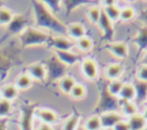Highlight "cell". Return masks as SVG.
I'll return each instance as SVG.
<instances>
[{"label": "cell", "mask_w": 147, "mask_h": 130, "mask_svg": "<svg viewBox=\"0 0 147 130\" xmlns=\"http://www.w3.org/2000/svg\"><path fill=\"white\" fill-rule=\"evenodd\" d=\"M33 117L37 123L49 125V127H56L61 123V116L60 114L49 107H42V106H36L33 108Z\"/></svg>", "instance_id": "6da1fadb"}, {"label": "cell", "mask_w": 147, "mask_h": 130, "mask_svg": "<svg viewBox=\"0 0 147 130\" xmlns=\"http://www.w3.org/2000/svg\"><path fill=\"white\" fill-rule=\"evenodd\" d=\"M51 33L39 29V28H26L21 33V40L23 44L30 46H37L41 44H47Z\"/></svg>", "instance_id": "7a4b0ae2"}, {"label": "cell", "mask_w": 147, "mask_h": 130, "mask_svg": "<svg viewBox=\"0 0 147 130\" xmlns=\"http://www.w3.org/2000/svg\"><path fill=\"white\" fill-rule=\"evenodd\" d=\"M79 71L87 82H95L100 76V67L98 61L92 56H83L79 64Z\"/></svg>", "instance_id": "3957f363"}, {"label": "cell", "mask_w": 147, "mask_h": 130, "mask_svg": "<svg viewBox=\"0 0 147 130\" xmlns=\"http://www.w3.org/2000/svg\"><path fill=\"white\" fill-rule=\"evenodd\" d=\"M106 49L114 59H116V61L119 62L130 56V46L123 40H109L106 44Z\"/></svg>", "instance_id": "277c9868"}, {"label": "cell", "mask_w": 147, "mask_h": 130, "mask_svg": "<svg viewBox=\"0 0 147 130\" xmlns=\"http://www.w3.org/2000/svg\"><path fill=\"white\" fill-rule=\"evenodd\" d=\"M25 72L32 78L33 82H39V83L46 82L49 75L48 67L44 62H32L28 64L25 68Z\"/></svg>", "instance_id": "5b68a950"}, {"label": "cell", "mask_w": 147, "mask_h": 130, "mask_svg": "<svg viewBox=\"0 0 147 130\" xmlns=\"http://www.w3.org/2000/svg\"><path fill=\"white\" fill-rule=\"evenodd\" d=\"M54 51L56 52H65V51H72L75 49V44L71 39H69L65 35H51L48 43Z\"/></svg>", "instance_id": "8992f818"}, {"label": "cell", "mask_w": 147, "mask_h": 130, "mask_svg": "<svg viewBox=\"0 0 147 130\" xmlns=\"http://www.w3.org/2000/svg\"><path fill=\"white\" fill-rule=\"evenodd\" d=\"M103 77L107 81H114V79H123V75L125 72V66L123 62L119 61H111L107 63L103 69Z\"/></svg>", "instance_id": "52a82bcc"}, {"label": "cell", "mask_w": 147, "mask_h": 130, "mask_svg": "<svg viewBox=\"0 0 147 130\" xmlns=\"http://www.w3.org/2000/svg\"><path fill=\"white\" fill-rule=\"evenodd\" d=\"M64 35L72 41H76L85 36H87V28L83 22L74 21V22L65 24Z\"/></svg>", "instance_id": "ba28073f"}, {"label": "cell", "mask_w": 147, "mask_h": 130, "mask_svg": "<svg viewBox=\"0 0 147 130\" xmlns=\"http://www.w3.org/2000/svg\"><path fill=\"white\" fill-rule=\"evenodd\" d=\"M55 58L65 67H75L77 64H79L80 60H82V55L79 53H77L75 49L72 51H65V52H53Z\"/></svg>", "instance_id": "9c48e42d"}, {"label": "cell", "mask_w": 147, "mask_h": 130, "mask_svg": "<svg viewBox=\"0 0 147 130\" xmlns=\"http://www.w3.org/2000/svg\"><path fill=\"white\" fill-rule=\"evenodd\" d=\"M100 120H101V124H102V129H113L115 127V124L117 122H119L123 116L121 115V113L116 109H107L103 110L99 114Z\"/></svg>", "instance_id": "30bf717a"}, {"label": "cell", "mask_w": 147, "mask_h": 130, "mask_svg": "<svg viewBox=\"0 0 147 130\" xmlns=\"http://www.w3.org/2000/svg\"><path fill=\"white\" fill-rule=\"evenodd\" d=\"M33 108H24L18 117V130H34L36 120L33 117Z\"/></svg>", "instance_id": "8fae6325"}, {"label": "cell", "mask_w": 147, "mask_h": 130, "mask_svg": "<svg viewBox=\"0 0 147 130\" xmlns=\"http://www.w3.org/2000/svg\"><path fill=\"white\" fill-rule=\"evenodd\" d=\"M20 91L15 86V84L13 82H8V83H3L0 85V98L10 102H14L18 99L20 97Z\"/></svg>", "instance_id": "7c38bea8"}, {"label": "cell", "mask_w": 147, "mask_h": 130, "mask_svg": "<svg viewBox=\"0 0 147 130\" xmlns=\"http://www.w3.org/2000/svg\"><path fill=\"white\" fill-rule=\"evenodd\" d=\"M74 44H75V51L79 53L82 56H86L94 48V40L88 35L74 41Z\"/></svg>", "instance_id": "4fadbf2b"}, {"label": "cell", "mask_w": 147, "mask_h": 130, "mask_svg": "<svg viewBox=\"0 0 147 130\" xmlns=\"http://www.w3.org/2000/svg\"><path fill=\"white\" fill-rule=\"evenodd\" d=\"M118 101H137V90L133 82H125L117 97Z\"/></svg>", "instance_id": "5bb4252c"}, {"label": "cell", "mask_w": 147, "mask_h": 130, "mask_svg": "<svg viewBox=\"0 0 147 130\" xmlns=\"http://www.w3.org/2000/svg\"><path fill=\"white\" fill-rule=\"evenodd\" d=\"M123 118H129L138 113H140V107L137 101H118V109H117Z\"/></svg>", "instance_id": "9a60e30c"}, {"label": "cell", "mask_w": 147, "mask_h": 130, "mask_svg": "<svg viewBox=\"0 0 147 130\" xmlns=\"http://www.w3.org/2000/svg\"><path fill=\"white\" fill-rule=\"evenodd\" d=\"M82 123V116L79 113H71L67 117L61 120L60 130H78Z\"/></svg>", "instance_id": "2e32d148"}, {"label": "cell", "mask_w": 147, "mask_h": 130, "mask_svg": "<svg viewBox=\"0 0 147 130\" xmlns=\"http://www.w3.org/2000/svg\"><path fill=\"white\" fill-rule=\"evenodd\" d=\"M13 83L15 84V86L18 89L20 92H26V91L31 90L32 86H33V84H34V82L32 81V78H31L25 71L18 72V74L15 76Z\"/></svg>", "instance_id": "e0dca14e"}, {"label": "cell", "mask_w": 147, "mask_h": 130, "mask_svg": "<svg viewBox=\"0 0 147 130\" xmlns=\"http://www.w3.org/2000/svg\"><path fill=\"white\" fill-rule=\"evenodd\" d=\"M77 82H78V81L75 78V76L67 74V75L61 76V77L57 79V83H56V84H57L59 91H60L62 94L69 95V93L71 92L72 87L76 85Z\"/></svg>", "instance_id": "ac0fdd59"}, {"label": "cell", "mask_w": 147, "mask_h": 130, "mask_svg": "<svg viewBox=\"0 0 147 130\" xmlns=\"http://www.w3.org/2000/svg\"><path fill=\"white\" fill-rule=\"evenodd\" d=\"M101 15H102V8H101V6L99 3L90 5L85 9V17H86L87 22L91 25L96 26L100 17H101Z\"/></svg>", "instance_id": "d6986e66"}, {"label": "cell", "mask_w": 147, "mask_h": 130, "mask_svg": "<svg viewBox=\"0 0 147 130\" xmlns=\"http://www.w3.org/2000/svg\"><path fill=\"white\" fill-rule=\"evenodd\" d=\"M138 17V12L133 5H124L119 12V23H131Z\"/></svg>", "instance_id": "ffe728a7"}, {"label": "cell", "mask_w": 147, "mask_h": 130, "mask_svg": "<svg viewBox=\"0 0 147 130\" xmlns=\"http://www.w3.org/2000/svg\"><path fill=\"white\" fill-rule=\"evenodd\" d=\"M80 127L83 130H102V124L99 114H91L90 116L82 118Z\"/></svg>", "instance_id": "44dd1931"}, {"label": "cell", "mask_w": 147, "mask_h": 130, "mask_svg": "<svg viewBox=\"0 0 147 130\" xmlns=\"http://www.w3.org/2000/svg\"><path fill=\"white\" fill-rule=\"evenodd\" d=\"M15 12L8 6H0V28L9 26L15 20Z\"/></svg>", "instance_id": "7402d4cb"}, {"label": "cell", "mask_w": 147, "mask_h": 130, "mask_svg": "<svg viewBox=\"0 0 147 130\" xmlns=\"http://www.w3.org/2000/svg\"><path fill=\"white\" fill-rule=\"evenodd\" d=\"M96 28L99 29V31L101 32V35L103 37L111 36L113 32H114V30H115V25L107 18V16L103 14V12H102V15H101L98 24H96Z\"/></svg>", "instance_id": "603a6c76"}, {"label": "cell", "mask_w": 147, "mask_h": 130, "mask_svg": "<svg viewBox=\"0 0 147 130\" xmlns=\"http://www.w3.org/2000/svg\"><path fill=\"white\" fill-rule=\"evenodd\" d=\"M87 95V87L84 83H80V82H77L76 85L72 87L71 92L69 93V98L74 101H82L86 98Z\"/></svg>", "instance_id": "cb8c5ba5"}, {"label": "cell", "mask_w": 147, "mask_h": 130, "mask_svg": "<svg viewBox=\"0 0 147 130\" xmlns=\"http://www.w3.org/2000/svg\"><path fill=\"white\" fill-rule=\"evenodd\" d=\"M124 84V79H114V81H108L107 85H106V92L109 97L117 99L122 86Z\"/></svg>", "instance_id": "d4e9b609"}, {"label": "cell", "mask_w": 147, "mask_h": 130, "mask_svg": "<svg viewBox=\"0 0 147 130\" xmlns=\"http://www.w3.org/2000/svg\"><path fill=\"white\" fill-rule=\"evenodd\" d=\"M15 112V104L0 98V120L7 121Z\"/></svg>", "instance_id": "484cf974"}, {"label": "cell", "mask_w": 147, "mask_h": 130, "mask_svg": "<svg viewBox=\"0 0 147 130\" xmlns=\"http://www.w3.org/2000/svg\"><path fill=\"white\" fill-rule=\"evenodd\" d=\"M102 12H103V14L107 16V18H108L114 25H116L117 23H119V12H121V8H119V6L117 5V2H116V5H113V6L102 8Z\"/></svg>", "instance_id": "4316f807"}, {"label": "cell", "mask_w": 147, "mask_h": 130, "mask_svg": "<svg viewBox=\"0 0 147 130\" xmlns=\"http://www.w3.org/2000/svg\"><path fill=\"white\" fill-rule=\"evenodd\" d=\"M129 127L131 130H144L147 127V121L142 117V115L140 113L126 118Z\"/></svg>", "instance_id": "83f0119b"}, {"label": "cell", "mask_w": 147, "mask_h": 130, "mask_svg": "<svg viewBox=\"0 0 147 130\" xmlns=\"http://www.w3.org/2000/svg\"><path fill=\"white\" fill-rule=\"evenodd\" d=\"M136 81L147 84V63H140L136 68Z\"/></svg>", "instance_id": "f1b7e54d"}, {"label": "cell", "mask_w": 147, "mask_h": 130, "mask_svg": "<svg viewBox=\"0 0 147 130\" xmlns=\"http://www.w3.org/2000/svg\"><path fill=\"white\" fill-rule=\"evenodd\" d=\"M113 130H131L129 127V123L126 121V118H122L119 122H117L115 124V127L113 128Z\"/></svg>", "instance_id": "f546056e"}, {"label": "cell", "mask_w": 147, "mask_h": 130, "mask_svg": "<svg viewBox=\"0 0 147 130\" xmlns=\"http://www.w3.org/2000/svg\"><path fill=\"white\" fill-rule=\"evenodd\" d=\"M116 0H103V1H99L98 3L101 6V8H106V7H109V6H113V5H116Z\"/></svg>", "instance_id": "4dcf8cb0"}, {"label": "cell", "mask_w": 147, "mask_h": 130, "mask_svg": "<svg viewBox=\"0 0 147 130\" xmlns=\"http://www.w3.org/2000/svg\"><path fill=\"white\" fill-rule=\"evenodd\" d=\"M34 130H55L54 127H49V125H45V124H40L38 123L36 125V129Z\"/></svg>", "instance_id": "1f68e13d"}, {"label": "cell", "mask_w": 147, "mask_h": 130, "mask_svg": "<svg viewBox=\"0 0 147 130\" xmlns=\"http://www.w3.org/2000/svg\"><path fill=\"white\" fill-rule=\"evenodd\" d=\"M140 114L142 115V117L147 121V102L142 105V107L140 108Z\"/></svg>", "instance_id": "d6a6232c"}, {"label": "cell", "mask_w": 147, "mask_h": 130, "mask_svg": "<svg viewBox=\"0 0 147 130\" xmlns=\"http://www.w3.org/2000/svg\"><path fill=\"white\" fill-rule=\"evenodd\" d=\"M6 122H7V121L0 120V130H7V129H6Z\"/></svg>", "instance_id": "836d02e7"}, {"label": "cell", "mask_w": 147, "mask_h": 130, "mask_svg": "<svg viewBox=\"0 0 147 130\" xmlns=\"http://www.w3.org/2000/svg\"><path fill=\"white\" fill-rule=\"evenodd\" d=\"M145 101L147 102V93H146V97H145Z\"/></svg>", "instance_id": "e575fe53"}, {"label": "cell", "mask_w": 147, "mask_h": 130, "mask_svg": "<svg viewBox=\"0 0 147 130\" xmlns=\"http://www.w3.org/2000/svg\"><path fill=\"white\" fill-rule=\"evenodd\" d=\"M102 130H113V129H102Z\"/></svg>", "instance_id": "d590c367"}, {"label": "cell", "mask_w": 147, "mask_h": 130, "mask_svg": "<svg viewBox=\"0 0 147 130\" xmlns=\"http://www.w3.org/2000/svg\"><path fill=\"white\" fill-rule=\"evenodd\" d=\"M78 130H83V129H82V127H79V129H78Z\"/></svg>", "instance_id": "8d00e7d4"}, {"label": "cell", "mask_w": 147, "mask_h": 130, "mask_svg": "<svg viewBox=\"0 0 147 130\" xmlns=\"http://www.w3.org/2000/svg\"><path fill=\"white\" fill-rule=\"evenodd\" d=\"M144 130H147V127H146V128H145V129H144Z\"/></svg>", "instance_id": "74e56055"}]
</instances>
